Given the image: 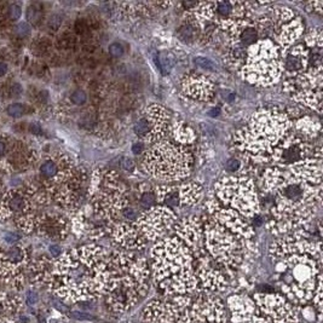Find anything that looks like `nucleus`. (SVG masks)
I'll list each match as a JSON object with an SVG mask.
<instances>
[{"label": "nucleus", "instance_id": "nucleus-1", "mask_svg": "<svg viewBox=\"0 0 323 323\" xmlns=\"http://www.w3.org/2000/svg\"><path fill=\"white\" fill-rule=\"evenodd\" d=\"M51 292L66 302L96 300L114 290V278L104 248L84 246L60 256L52 265Z\"/></svg>", "mask_w": 323, "mask_h": 323}, {"label": "nucleus", "instance_id": "nucleus-2", "mask_svg": "<svg viewBox=\"0 0 323 323\" xmlns=\"http://www.w3.org/2000/svg\"><path fill=\"white\" fill-rule=\"evenodd\" d=\"M293 166L287 171L271 170L268 173L266 189L275 192L278 204L272 210L276 232L304 226L316 201H321V160L300 161Z\"/></svg>", "mask_w": 323, "mask_h": 323}, {"label": "nucleus", "instance_id": "nucleus-3", "mask_svg": "<svg viewBox=\"0 0 323 323\" xmlns=\"http://www.w3.org/2000/svg\"><path fill=\"white\" fill-rule=\"evenodd\" d=\"M276 278L290 302L306 305L322 284V256L318 244L302 236H287L274 242L270 250Z\"/></svg>", "mask_w": 323, "mask_h": 323}, {"label": "nucleus", "instance_id": "nucleus-4", "mask_svg": "<svg viewBox=\"0 0 323 323\" xmlns=\"http://www.w3.org/2000/svg\"><path fill=\"white\" fill-rule=\"evenodd\" d=\"M154 278L167 296H192L198 292L194 256L177 238H162L152 250Z\"/></svg>", "mask_w": 323, "mask_h": 323}, {"label": "nucleus", "instance_id": "nucleus-5", "mask_svg": "<svg viewBox=\"0 0 323 323\" xmlns=\"http://www.w3.org/2000/svg\"><path fill=\"white\" fill-rule=\"evenodd\" d=\"M114 278V290L106 296V302L114 312H128L149 290V269L146 259L126 250L108 254Z\"/></svg>", "mask_w": 323, "mask_h": 323}, {"label": "nucleus", "instance_id": "nucleus-6", "mask_svg": "<svg viewBox=\"0 0 323 323\" xmlns=\"http://www.w3.org/2000/svg\"><path fill=\"white\" fill-rule=\"evenodd\" d=\"M287 119L275 112H262L254 115L250 128L238 138L240 146L248 154L268 160L272 155V146H278L288 128Z\"/></svg>", "mask_w": 323, "mask_h": 323}, {"label": "nucleus", "instance_id": "nucleus-7", "mask_svg": "<svg viewBox=\"0 0 323 323\" xmlns=\"http://www.w3.org/2000/svg\"><path fill=\"white\" fill-rule=\"evenodd\" d=\"M219 201L223 208L216 206V220H247L258 210L254 188L247 178H226L216 186Z\"/></svg>", "mask_w": 323, "mask_h": 323}, {"label": "nucleus", "instance_id": "nucleus-8", "mask_svg": "<svg viewBox=\"0 0 323 323\" xmlns=\"http://www.w3.org/2000/svg\"><path fill=\"white\" fill-rule=\"evenodd\" d=\"M204 250L226 270L241 266L250 252V241L218 222H210L204 232Z\"/></svg>", "mask_w": 323, "mask_h": 323}, {"label": "nucleus", "instance_id": "nucleus-9", "mask_svg": "<svg viewBox=\"0 0 323 323\" xmlns=\"http://www.w3.org/2000/svg\"><path fill=\"white\" fill-rule=\"evenodd\" d=\"M36 202L44 204L34 186L10 189L0 198V220L14 219L23 232H34L38 220Z\"/></svg>", "mask_w": 323, "mask_h": 323}, {"label": "nucleus", "instance_id": "nucleus-10", "mask_svg": "<svg viewBox=\"0 0 323 323\" xmlns=\"http://www.w3.org/2000/svg\"><path fill=\"white\" fill-rule=\"evenodd\" d=\"M146 168L160 180H180L189 172V154L170 143H161L146 152Z\"/></svg>", "mask_w": 323, "mask_h": 323}, {"label": "nucleus", "instance_id": "nucleus-11", "mask_svg": "<svg viewBox=\"0 0 323 323\" xmlns=\"http://www.w3.org/2000/svg\"><path fill=\"white\" fill-rule=\"evenodd\" d=\"M115 174L113 171L98 170L94 176L90 190L92 202L102 217H114L125 207L122 183L118 182Z\"/></svg>", "mask_w": 323, "mask_h": 323}, {"label": "nucleus", "instance_id": "nucleus-12", "mask_svg": "<svg viewBox=\"0 0 323 323\" xmlns=\"http://www.w3.org/2000/svg\"><path fill=\"white\" fill-rule=\"evenodd\" d=\"M244 74L247 79L256 84H271L280 76L281 62L276 46L271 42H258L246 57Z\"/></svg>", "mask_w": 323, "mask_h": 323}, {"label": "nucleus", "instance_id": "nucleus-13", "mask_svg": "<svg viewBox=\"0 0 323 323\" xmlns=\"http://www.w3.org/2000/svg\"><path fill=\"white\" fill-rule=\"evenodd\" d=\"M177 323H228L226 304L217 294L200 292L180 314Z\"/></svg>", "mask_w": 323, "mask_h": 323}, {"label": "nucleus", "instance_id": "nucleus-14", "mask_svg": "<svg viewBox=\"0 0 323 323\" xmlns=\"http://www.w3.org/2000/svg\"><path fill=\"white\" fill-rule=\"evenodd\" d=\"M253 300L264 323H299L292 302L278 293H256Z\"/></svg>", "mask_w": 323, "mask_h": 323}, {"label": "nucleus", "instance_id": "nucleus-15", "mask_svg": "<svg viewBox=\"0 0 323 323\" xmlns=\"http://www.w3.org/2000/svg\"><path fill=\"white\" fill-rule=\"evenodd\" d=\"M27 250L22 246H12L0 250V282L8 287L18 290L24 282V269L27 268Z\"/></svg>", "mask_w": 323, "mask_h": 323}, {"label": "nucleus", "instance_id": "nucleus-16", "mask_svg": "<svg viewBox=\"0 0 323 323\" xmlns=\"http://www.w3.org/2000/svg\"><path fill=\"white\" fill-rule=\"evenodd\" d=\"M192 296H168V299H154L143 311L146 323H177L180 314L189 306Z\"/></svg>", "mask_w": 323, "mask_h": 323}, {"label": "nucleus", "instance_id": "nucleus-17", "mask_svg": "<svg viewBox=\"0 0 323 323\" xmlns=\"http://www.w3.org/2000/svg\"><path fill=\"white\" fill-rule=\"evenodd\" d=\"M171 213V210L166 208L152 210L148 214L143 216L140 220H138L137 228L144 238L152 241H160L174 224V217Z\"/></svg>", "mask_w": 323, "mask_h": 323}, {"label": "nucleus", "instance_id": "nucleus-18", "mask_svg": "<svg viewBox=\"0 0 323 323\" xmlns=\"http://www.w3.org/2000/svg\"><path fill=\"white\" fill-rule=\"evenodd\" d=\"M230 323H264L256 302L246 294H234L228 298Z\"/></svg>", "mask_w": 323, "mask_h": 323}, {"label": "nucleus", "instance_id": "nucleus-19", "mask_svg": "<svg viewBox=\"0 0 323 323\" xmlns=\"http://www.w3.org/2000/svg\"><path fill=\"white\" fill-rule=\"evenodd\" d=\"M308 152V144L298 137H290L282 140L272 152L274 161L281 167L292 166L302 161Z\"/></svg>", "mask_w": 323, "mask_h": 323}, {"label": "nucleus", "instance_id": "nucleus-20", "mask_svg": "<svg viewBox=\"0 0 323 323\" xmlns=\"http://www.w3.org/2000/svg\"><path fill=\"white\" fill-rule=\"evenodd\" d=\"M36 230L48 238L63 240L68 234V222L57 214H42L38 217Z\"/></svg>", "mask_w": 323, "mask_h": 323}, {"label": "nucleus", "instance_id": "nucleus-21", "mask_svg": "<svg viewBox=\"0 0 323 323\" xmlns=\"http://www.w3.org/2000/svg\"><path fill=\"white\" fill-rule=\"evenodd\" d=\"M114 241L126 250H142L146 246V238L142 235L137 226H121L114 230Z\"/></svg>", "mask_w": 323, "mask_h": 323}, {"label": "nucleus", "instance_id": "nucleus-22", "mask_svg": "<svg viewBox=\"0 0 323 323\" xmlns=\"http://www.w3.org/2000/svg\"><path fill=\"white\" fill-rule=\"evenodd\" d=\"M184 90L189 94L192 98L198 100H208L212 94V84L202 76H192L186 78L184 82Z\"/></svg>", "mask_w": 323, "mask_h": 323}, {"label": "nucleus", "instance_id": "nucleus-23", "mask_svg": "<svg viewBox=\"0 0 323 323\" xmlns=\"http://www.w3.org/2000/svg\"><path fill=\"white\" fill-rule=\"evenodd\" d=\"M27 20L32 26L42 24L44 20V11L39 4H32L28 6L27 10Z\"/></svg>", "mask_w": 323, "mask_h": 323}, {"label": "nucleus", "instance_id": "nucleus-24", "mask_svg": "<svg viewBox=\"0 0 323 323\" xmlns=\"http://www.w3.org/2000/svg\"><path fill=\"white\" fill-rule=\"evenodd\" d=\"M238 39H240L242 45H252L256 44V39H258V30L253 27L244 28L238 34Z\"/></svg>", "mask_w": 323, "mask_h": 323}, {"label": "nucleus", "instance_id": "nucleus-25", "mask_svg": "<svg viewBox=\"0 0 323 323\" xmlns=\"http://www.w3.org/2000/svg\"><path fill=\"white\" fill-rule=\"evenodd\" d=\"M134 132L140 137L148 138L149 134H150V124H149V120L146 118L138 120L134 124Z\"/></svg>", "mask_w": 323, "mask_h": 323}, {"label": "nucleus", "instance_id": "nucleus-26", "mask_svg": "<svg viewBox=\"0 0 323 323\" xmlns=\"http://www.w3.org/2000/svg\"><path fill=\"white\" fill-rule=\"evenodd\" d=\"M158 66H160L161 72L164 74L168 73V70L173 66V58L171 54L168 52H160V54H158Z\"/></svg>", "mask_w": 323, "mask_h": 323}, {"label": "nucleus", "instance_id": "nucleus-27", "mask_svg": "<svg viewBox=\"0 0 323 323\" xmlns=\"http://www.w3.org/2000/svg\"><path fill=\"white\" fill-rule=\"evenodd\" d=\"M180 36L182 38L183 42H192V40L195 39L196 36V30L190 24H186L183 27L180 28V32H178Z\"/></svg>", "mask_w": 323, "mask_h": 323}, {"label": "nucleus", "instance_id": "nucleus-28", "mask_svg": "<svg viewBox=\"0 0 323 323\" xmlns=\"http://www.w3.org/2000/svg\"><path fill=\"white\" fill-rule=\"evenodd\" d=\"M8 114L12 118H21L27 113V109H26L24 104H21V103H14V104H10L6 109Z\"/></svg>", "mask_w": 323, "mask_h": 323}, {"label": "nucleus", "instance_id": "nucleus-29", "mask_svg": "<svg viewBox=\"0 0 323 323\" xmlns=\"http://www.w3.org/2000/svg\"><path fill=\"white\" fill-rule=\"evenodd\" d=\"M70 100L76 106H84L86 103V100H88V94L82 88H78V90L72 92Z\"/></svg>", "mask_w": 323, "mask_h": 323}, {"label": "nucleus", "instance_id": "nucleus-30", "mask_svg": "<svg viewBox=\"0 0 323 323\" xmlns=\"http://www.w3.org/2000/svg\"><path fill=\"white\" fill-rule=\"evenodd\" d=\"M22 16V8L21 5L18 4H11L8 8V17L10 21H17L21 18Z\"/></svg>", "mask_w": 323, "mask_h": 323}, {"label": "nucleus", "instance_id": "nucleus-31", "mask_svg": "<svg viewBox=\"0 0 323 323\" xmlns=\"http://www.w3.org/2000/svg\"><path fill=\"white\" fill-rule=\"evenodd\" d=\"M156 198H158L156 195H155L154 192H146L140 196V202H142L144 207H148L149 208V207L154 206V204L156 202Z\"/></svg>", "mask_w": 323, "mask_h": 323}, {"label": "nucleus", "instance_id": "nucleus-32", "mask_svg": "<svg viewBox=\"0 0 323 323\" xmlns=\"http://www.w3.org/2000/svg\"><path fill=\"white\" fill-rule=\"evenodd\" d=\"M16 33L20 38H27V36L30 34V26H28V23L26 22L20 23V24L16 27Z\"/></svg>", "mask_w": 323, "mask_h": 323}, {"label": "nucleus", "instance_id": "nucleus-33", "mask_svg": "<svg viewBox=\"0 0 323 323\" xmlns=\"http://www.w3.org/2000/svg\"><path fill=\"white\" fill-rule=\"evenodd\" d=\"M109 54H110L112 57H114V58H119L124 54V48L122 45L119 44V42H114V44H112L109 46Z\"/></svg>", "mask_w": 323, "mask_h": 323}, {"label": "nucleus", "instance_id": "nucleus-34", "mask_svg": "<svg viewBox=\"0 0 323 323\" xmlns=\"http://www.w3.org/2000/svg\"><path fill=\"white\" fill-rule=\"evenodd\" d=\"M48 24V27H50L51 30H58L60 24H62V17H60L58 14H54V15L50 17Z\"/></svg>", "mask_w": 323, "mask_h": 323}, {"label": "nucleus", "instance_id": "nucleus-35", "mask_svg": "<svg viewBox=\"0 0 323 323\" xmlns=\"http://www.w3.org/2000/svg\"><path fill=\"white\" fill-rule=\"evenodd\" d=\"M195 63L200 68H204V69H213L214 68V63L208 58H204V57H198L195 60Z\"/></svg>", "mask_w": 323, "mask_h": 323}, {"label": "nucleus", "instance_id": "nucleus-36", "mask_svg": "<svg viewBox=\"0 0 323 323\" xmlns=\"http://www.w3.org/2000/svg\"><path fill=\"white\" fill-rule=\"evenodd\" d=\"M240 167V161L236 160V158H230L226 162V171L230 173H235Z\"/></svg>", "mask_w": 323, "mask_h": 323}, {"label": "nucleus", "instance_id": "nucleus-37", "mask_svg": "<svg viewBox=\"0 0 323 323\" xmlns=\"http://www.w3.org/2000/svg\"><path fill=\"white\" fill-rule=\"evenodd\" d=\"M72 316L76 320H79V321H88V320H91L92 316L88 315L86 312H80V311H73L72 312Z\"/></svg>", "mask_w": 323, "mask_h": 323}, {"label": "nucleus", "instance_id": "nucleus-38", "mask_svg": "<svg viewBox=\"0 0 323 323\" xmlns=\"http://www.w3.org/2000/svg\"><path fill=\"white\" fill-rule=\"evenodd\" d=\"M121 167L125 168L126 171H131V170L134 167V164L130 158H121Z\"/></svg>", "mask_w": 323, "mask_h": 323}, {"label": "nucleus", "instance_id": "nucleus-39", "mask_svg": "<svg viewBox=\"0 0 323 323\" xmlns=\"http://www.w3.org/2000/svg\"><path fill=\"white\" fill-rule=\"evenodd\" d=\"M21 92H22V86L18 85V84H14V85L10 88V96L11 97L18 96Z\"/></svg>", "mask_w": 323, "mask_h": 323}, {"label": "nucleus", "instance_id": "nucleus-40", "mask_svg": "<svg viewBox=\"0 0 323 323\" xmlns=\"http://www.w3.org/2000/svg\"><path fill=\"white\" fill-rule=\"evenodd\" d=\"M18 240H20V236L16 235V234H8V235L5 236V241H6L8 244H16V242Z\"/></svg>", "mask_w": 323, "mask_h": 323}, {"label": "nucleus", "instance_id": "nucleus-41", "mask_svg": "<svg viewBox=\"0 0 323 323\" xmlns=\"http://www.w3.org/2000/svg\"><path fill=\"white\" fill-rule=\"evenodd\" d=\"M8 70V67L6 63L0 62V78L4 76H6Z\"/></svg>", "mask_w": 323, "mask_h": 323}, {"label": "nucleus", "instance_id": "nucleus-42", "mask_svg": "<svg viewBox=\"0 0 323 323\" xmlns=\"http://www.w3.org/2000/svg\"><path fill=\"white\" fill-rule=\"evenodd\" d=\"M30 132H32V134L39 136L40 134H42V128H40L39 125H36V124H34V125L30 126Z\"/></svg>", "mask_w": 323, "mask_h": 323}, {"label": "nucleus", "instance_id": "nucleus-43", "mask_svg": "<svg viewBox=\"0 0 323 323\" xmlns=\"http://www.w3.org/2000/svg\"><path fill=\"white\" fill-rule=\"evenodd\" d=\"M5 152H6V143L4 140H0V158L4 156Z\"/></svg>", "mask_w": 323, "mask_h": 323}, {"label": "nucleus", "instance_id": "nucleus-44", "mask_svg": "<svg viewBox=\"0 0 323 323\" xmlns=\"http://www.w3.org/2000/svg\"><path fill=\"white\" fill-rule=\"evenodd\" d=\"M142 144H134V148H132V150H134V154H140V152H142Z\"/></svg>", "mask_w": 323, "mask_h": 323}, {"label": "nucleus", "instance_id": "nucleus-45", "mask_svg": "<svg viewBox=\"0 0 323 323\" xmlns=\"http://www.w3.org/2000/svg\"><path fill=\"white\" fill-rule=\"evenodd\" d=\"M210 116H217V115L220 114V110H219V108H214L213 110L210 112Z\"/></svg>", "mask_w": 323, "mask_h": 323}, {"label": "nucleus", "instance_id": "nucleus-46", "mask_svg": "<svg viewBox=\"0 0 323 323\" xmlns=\"http://www.w3.org/2000/svg\"><path fill=\"white\" fill-rule=\"evenodd\" d=\"M50 250H51V253H52L54 256H57L60 253V248L57 246H52L50 248Z\"/></svg>", "mask_w": 323, "mask_h": 323}, {"label": "nucleus", "instance_id": "nucleus-47", "mask_svg": "<svg viewBox=\"0 0 323 323\" xmlns=\"http://www.w3.org/2000/svg\"><path fill=\"white\" fill-rule=\"evenodd\" d=\"M0 323H16V322H12V321H8V320H0Z\"/></svg>", "mask_w": 323, "mask_h": 323}]
</instances>
